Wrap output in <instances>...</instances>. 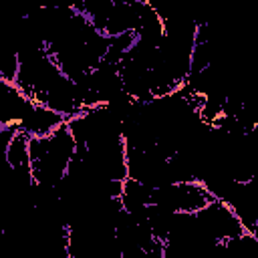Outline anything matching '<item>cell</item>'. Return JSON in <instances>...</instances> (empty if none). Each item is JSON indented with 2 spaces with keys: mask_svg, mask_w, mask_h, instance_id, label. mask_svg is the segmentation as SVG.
I'll return each instance as SVG.
<instances>
[{
  "mask_svg": "<svg viewBox=\"0 0 258 258\" xmlns=\"http://www.w3.org/2000/svg\"><path fill=\"white\" fill-rule=\"evenodd\" d=\"M198 222L202 224V228L224 248V244L232 238H238L240 234L248 232L244 228V224L240 222V218L236 216V212L230 208V204H226L224 200L214 198L208 206H204L200 212H196Z\"/></svg>",
  "mask_w": 258,
  "mask_h": 258,
  "instance_id": "obj_3",
  "label": "cell"
},
{
  "mask_svg": "<svg viewBox=\"0 0 258 258\" xmlns=\"http://www.w3.org/2000/svg\"><path fill=\"white\" fill-rule=\"evenodd\" d=\"M214 200L212 191L200 179L189 181H169L159 187H153L151 204H157L169 212L196 214Z\"/></svg>",
  "mask_w": 258,
  "mask_h": 258,
  "instance_id": "obj_2",
  "label": "cell"
},
{
  "mask_svg": "<svg viewBox=\"0 0 258 258\" xmlns=\"http://www.w3.org/2000/svg\"><path fill=\"white\" fill-rule=\"evenodd\" d=\"M62 123H67V119L60 113L48 109L46 105L32 101L26 113L22 115V119L18 121V129L28 133L30 137H40V135H50Z\"/></svg>",
  "mask_w": 258,
  "mask_h": 258,
  "instance_id": "obj_4",
  "label": "cell"
},
{
  "mask_svg": "<svg viewBox=\"0 0 258 258\" xmlns=\"http://www.w3.org/2000/svg\"><path fill=\"white\" fill-rule=\"evenodd\" d=\"M75 151L77 141L67 123L50 135L30 137V163L36 183L56 187L64 179Z\"/></svg>",
  "mask_w": 258,
  "mask_h": 258,
  "instance_id": "obj_1",
  "label": "cell"
}]
</instances>
